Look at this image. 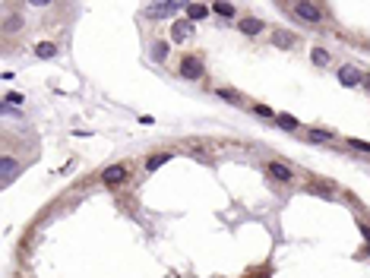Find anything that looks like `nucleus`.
<instances>
[{
    "label": "nucleus",
    "mask_w": 370,
    "mask_h": 278,
    "mask_svg": "<svg viewBox=\"0 0 370 278\" xmlns=\"http://www.w3.org/2000/svg\"><path fill=\"white\" fill-rule=\"evenodd\" d=\"M19 168H22V164L16 161V158H10V155H3V187H10V184H13V174L19 171Z\"/></svg>",
    "instance_id": "obj_8"
},
{
    "label": "nucleus",
    "mask_w": 370,
    "mask_h": 278,
    "mask_svg": "<svg viewBox=\"0 0 370 278\" xmlns=\"http://www.w3.org/2000/svg\"><path fill=\"white\" fill-rule=\"evenodd\" d=\"M237 25H240V32H244V35H260V32H263V22H260V19H253V16L240 19Z\"/></svg>",
    "instance_id": "obj_11"
},
{
    "label": "nucleus",
    "mask_w": 370,
    "mask_h": 278,
    "mask_svg": "<svg viewBox=\"0 0 370 278\" xmlns=\"http://www.w3.org/2000/svg\"><path fill=\"white\" fill-rule=\"evenodd\" d=\"M212 13H219L222 19H231V16H234V6L225 3V0H215V3H212Z\"/></svg>",
    "instance_id": "obj_14"
},
{
    "label": "nucleus",
    "mask_w": 370,
    "mask_h": 278,
    "mask_svg": "<svg viewBox=\"0 0 370 278\" xmlns=\"http://www.w3.org/2000/svg\"><path fill=\"white\" fill-rule=\"evenodd\" d=\"M260 278H266V275H260Z\"/></svg>",
    "instance_id": "obj_27"
},
{
    "label": "nucleus",
    "mask_w": 370,
    "mask_h": 278,
    "mask_svg": "<svg viewBox=\"0 0 370 278\" xmlns=\"http://www.w3.org/2000/svg\"><path fill=\"white\" fill-rule=\"evenodd\" d=\"M206 16H209V10H206L203 3H190V6H187V19H190V22H196V19H206Z\"/></svg>",
    "instance_id": "obj_12"
},
{
    "label": "nucleus",
    "mask_w": 370,
    "mask_h": 278,
    "mask_svg": "<svg viewBox=\"0 0 370 278\" xmlns=\"http://www.w3.org/2000/svg\"><path fill=\"white\" fill-rule=\"evenodd\" d=\"M269 174H272L275 180H285V184H288V180H295V171L285 168L282 161H269Z\"/></svg>",
    "instance_id": "obj_7"
},
{
    "label": "nucleus",
    "mask_w": 370,
    "mask_h": 278,
    "mask_svg": "<svg viewBox=\"0 0 370 278\" xmlns=\"http://www.w3.org/2000/svg\"><path fill=\"white\" fill-rule=\"evenodd\" d=\"M307 139H310V142H326L329 133H323V130H307Z\"/></svg>",
    "instance_id": "obj_20"
},
{
    "label": "nucleus",
    "mask_w": 370,
    "mask_h": 278,
    "mask_svg": "<svg viewBox=\"0 0 370 278\" xmlns=\"http://www.w3.org/2000/svg\"><path fill=\"white\" fill-rule=\"evenodd\" d=\"M339 82L345 85V89H355L358 82H364V76H361V70H358V67H351V64H348V67H342V70H339Z\"/></svg>",
    "instance_id": "obj_6"
},
{
    "label": "nucleus",
    "mask_w": 370,
    "mask_h": 278,
    "mask_svg": "<svg viewBox=\"0 0 370 278\" xmlns=\"http://www.w3.org/2000/svg\"><path fill=\"white\" fill-rule=\"evenodd\" d=\"M35 54H38L41 60H48V57L57 54V45H54V41H41V45H35Z\"/></svg>",
    "instance_id": "obj_13"
},
{
    "label": "nucleus",
    "mask_w": 370,
    "mask_h": 278,
    "mask_svg": "<svg viewBox=\"0 0 370 278\" xmlns=\"http://www.w3.org/2000/svg\"><path fill=\"white\" fill-rule=\"evenodd\" d=\"M364 85H367V92H370V73H367V76H364Z\"/></svg>",
    "instance_id": "obj_25"
},
{
    "label": "nucleus",
    "mask_w": 370,
    "mask_h": 278,
    "mask_svg": "<svg viewBox=\"0 0 370 278\" xmlns=\"http://www.w3.org/2000/svg\"><path fill=\"white\" fill-rule=\"evenodd\" d=\"M364 237H367V240H370V228H367V224H364Z\"/></svg>",
    "instance_id": "obj_26"
},
{
    "label": "nucleus",
    "mask_w": 370,
    "mask_h": 278,
    "mask_svg": "<svg viewBox=\"0 0 370 278\" xmlns=\"http://www.w3.org/2000/svg\"><path fill=\"white\" fill-rule=\"evenodd\" d=\"M215 95H219V98H228V101H234V104H240V95H237L234 89H225V85H222V89H215Z\"/></svg>",
    "instance_id": "obj_18"
},
{
    "label": "nucleus",
    "mask_w": 370,
    "mask_h": 278,
    "mask_svg": "<svg viewBox=\"0 0 370 278\" xmlns=\"http://www.w3.org/2000/svg\"><path fill=\"white\" fill-rule=\"evenodd\" d=\"M253 114H256V117H263V120H275V111H272V108H266V104H253Z\"/></svg>",
    "instance_id": "obj_17"
},
{
    "label": "nucleus",
    "mask_w": 370,
    "mask_h": 278,
    "mask_svg": "<svg viewBox=\"0 0 370 278\" xmlns=\"http://www.w3.org/2000/svg\"><path fill=\"white\" fill-rule=\"evenodd\" d=\"M171 38L180 41V45H184V41H190V38H193V22H190V19H177L174 25H171Z\"/></svg>",
    "instance_id": "obj_5"
},
{
    "label": "nucleus",
    "mask_w": 370,
    "mask_h": 278,
    "mask_svg": "<svg viewBox=\"0 0 370 278\" xmlns=\"http://www.w3.org/2000/svg\"><path fill=\"white\" fill-rule=\"evenodd\" d=\"M152 57H155L158 64H161V60L168 57V45H165V41H155V48H152Z\"/></svg>",
    "instance_id": "obj_19"
},
{
    "label": "nucleus",
    "mask_w": 370,
    "mask_h": 278,
    "mask_svg": "<svg viewBox=\"0 0 370 278\" xmlns=\"http://www.w3.org/2000/svg\"><path fill=\"white\" fill-rule=\"evenodd\" d=\"M272 41H275L279 48H295V35H291L288 29H275V32H272Z\"/></svg>",
    "instance_id": "obj_9"
},
{
    "label": "nucleus",
    "mask_w": 370,
    "mask_h": 278,
    "mask_svg": "<svg viewBox=\"0 0 370 278\" xmlns=\"http://www.w3.org/2000/svg\"><path fill=\"white\" fill-rule=\"evenodd\" d=\"M29 3H32V6H48L51 0H29Z\"/></svg>",
    "instance_id": "obj_24"
},
{
    "label": "nucleus",
    "mask_w": 370,
    "mask_h": 278,
    "mask_svg": "<svg viewBox=\"0 0 370 278\" xmlns=\"http://www.w3.org/2000/svg\"><path fill=\"white\" fill-rule=\"evenodd\" d=\"M127 180V164H111V168L101 171V184L105 187H120Z\"/></svg>",
    "instance_id": "obj_3"
},
{
    "label": "nucleus",
    "mask_w": 370,
    "mask_h": 278,
    "mask_svg": "<svg viewBox=\"0 0 370 278\" xmlns=\"http://www.w3.org/2000/svg\"><path fill=\"white\" fill-rule=\"evenodd\" d=\"M275 124H279L282 130H297V117H291V114H275Z\"/></svg>",
    "instance_id": "obj_15"
},
{
    "label": "nucleus",
    "mask_w": 370,
    "mask_h": 278,
    "mask_svg": "<svg viewBox=\"0 0 370 278\" xmlns=\"http://www.w3.org/2000/svg\"><path fill=\"white\" fill-rule=\"evenodd\" d=\"M146 16H152V19L174 16V3H171V0H149V6H146Z\"/></svg>",
    "instance_id": "obj_4"
},
{
    "label": "nucleus",
    "mask_w": 370,
    "mask_h": 278,
    "mask_svg": "<svg viewBox=\"0 0 370 278\" xmlns=\"http://www.w3.org/2000/svg\"><path fill=\"white\" fill-rule=\"evenodd\" d=\"M348 145L358 152H370V142H364V139H348Z\"/></svg>",
    "instance_id": "obj_21"
},
{
    "label": "nucleus",
    "mask_w": 370,
    "mask_h": 278,
    "mask_svg": "<svg viewBox=\"0 0 370 278\" xmlns=\"http://www.w3.org/2000/svg\"><path fill=\"white\" fill-rule=\"evenodd\" d=\"M19 25H22V19H19V16H10V19H6V32H16Z\"/></svg>",
    "instance_id": "obj_22"
},
{
    "label": "nucleus",
    "mask_w": 370,
    "mask_h": 278,
    "mask_svg": "<svg viewBox=\"0 0 370 278\" xmlns=\"http://www.w3.org/2000/svg\"><path fill=\"white\" fill-rule=\"evenodd\" d=\"M310 57H313V64H316V67H326V64H329V51H326V48H313V51H310Z\"/></svg>",
    "instance_id": "obj_16"
},
{
    "label": "nucleus",
    "mask_w": 370,
    "mask_h": 278,
    "mask_svg": "<svg viewBox=\"0 0 370 278\" xmlns=\"http://www.w3.org/2000/svg\"><path fill=\"white\" fill-rule=\"evenodd\" d=\"M291 13H295L300 22H310V25H320V22H323V10L313 3V0H297Z\"/></svg>",
    "instance_id": "obj_1"
},
{
    "label": "nucleus",
    "mask_w": 370,
    "mask_h": 278,
    "mask_svg": "<svg viewBox=\"0 0 370 278\" xmlns=\"http://www.w3.org/2000/svg\"><path fill=\"white\" fill-rule=\"evenodd\" d=\"M177 70H180V76H184V79H203V73H206V67H203L200 57H184Z\"/></svg>",
    "instance_id": "obj_2"
},
{
    "label": "nucleus",
    "mask_w": 370,
    "mask_h": 278,
    "mask_svg": "<svg viewBox=\"0 0 370 278\" xmlns=\"http://www.w3.org/2000/svg\"><path fill=\"white\" fill-rule=\"evenodd\" d=\"M171 161V152H158V155H149L146 158V171H158L161 164H168Z\"/></svg>",
    "instance_id": "obj_10"
},
{
    "label": "nucleus",
    "mask_w": 370,
    "mask_h": 278,
    "mask_svg": "<svg viewBox=\"0 0 370 278\" xmlns=\"http://www.w3.org/2000/svg\"><path fill=\"white\" fill-rule=\"evenodd\" d=\"M3 104H19V108H22V95L10 92V95H6V98H3Z\"/></svg>",
    "instance_id": "obj_23"
}]
</instances>
